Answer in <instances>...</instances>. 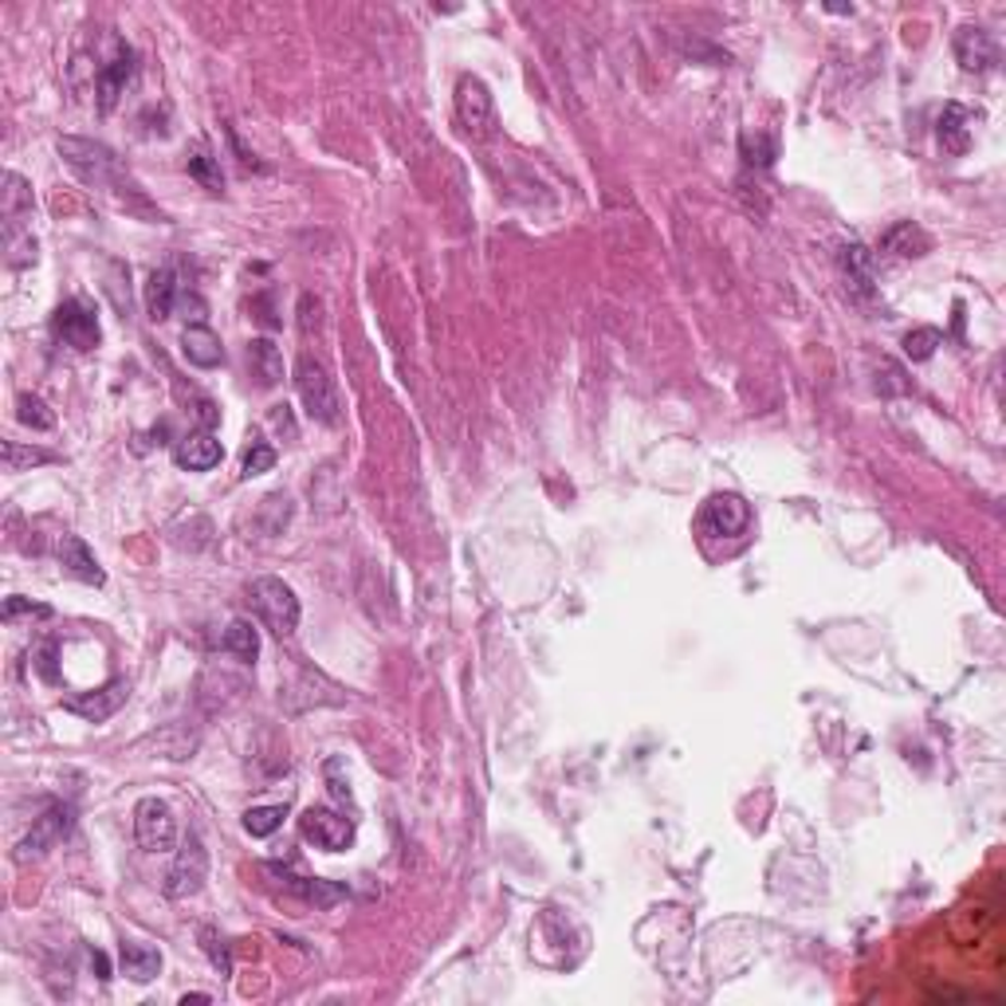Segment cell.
Listing matches in <instances>:
<instances>
[{"label": "cell", "mask_w": 1006, "mask_h": 1006, "mask_svg": "<svg viewBox=\"0 0 1006 1006\" xmlns=\"http://www.w3.org/2000/svg\"><path fill=\"white\" fill-rule=\"evenodd\" d=\"M928 248H932V240H928L925 228L913 225V221H901V225L889 228V232L881 237V252H889V256H901V260L925 256Z\"/></svg>", "instance_id": "obj_22"}, {"label": "cell", "mask_w": 1006, "mask_h": 1006, "mask_svg": "<svg viewBox=\"0 0 1006 1006\" xmlns=\"http://www.w3.org/2000/svg\"><path fill=\"white\" fill-rule=\"evenodd\" d=\"M205 877H209V850H205V842H201L197 833H186V842H181V850H177L174 869L165 873V893L174 896V901H186V896L201 893Z\"/></svg>", "instance_id": "obj_6"}, {"label": "cell", "mask_w": 1006, "mask_h": 1006, "mask_svg": "<svg viewBox=\"0 0 1006 1006\" xmlns=\"http://www.w3.org/2000/svg\"><path fill=\"white\" fill-rule=\"evenodd\" d=\"M67 830H72V806L55 802V806H48V814H40V818H36V826H32L28 838L16 845V862L43 857V853L55 850V845L63 842V833H67Z\"/></svg>", "instance_id": "obj_10"}, {"label": "cell", "mask_w": 1006, "mask_h": 1006, "mask_svg": "<svg viewBox=\"0 0 1006 1006\" xmlns=\"http://www.w3.org/2000/svg\"><path fill=\"white\" fill-rule=\"evenodd\" d=\"M221 649H225L228 657H237L240 665H252V661L260 657V633H256V626H252L248 617L228 621L225 637H221Z\"/></svg>", "instance_id": "obj_24"}, {"label": "cell", "mask_w": 1006, "mask_h": 1006, "mask_svg": "<svg viewBox=\"0 0 1006 1006\" xmlns=\"http://www.w3.org/2000/svg\"><path fill=\"white\" fill-rule=\"evenodd\" d=\"M16 417H21L24 425H32V429H52L55 425V413L48 410L36 393H21V398H16Z\"/></svg>", "instance_id": "obj_30"}, {"label": "cell", "mask_w": 1006, "mask_h": 1006, "mask_svg": "<svg viewBox=\"0 0 1006 1006\" xmlns=\"http://www.w3.org/2000/svg\"><path fill=\"white\" fill-rule=\"evenodd\" d=\"M181 350H186V359L193 362V366H201V370H213V366L225 362V347H221V339H216L205 323L186 327V335H181Z\"/></svg>", "instance_id": "obj_20"}, {"label": "cell", "mask_w": 1006, "mask_h": 1006, "mask_svg": "<svg viewBox=\"0 0 1006 1006\" xmlns=\"http://www.w3.org/2000/svg\"><path fill=\"white\" fill-rule=\"evenodd\" d=\"M323 775H327V787H330V794H335V802H342V806L354 810V791H350V779H342V759H327Z\"/></svg>", "instance_id": "obj_33"}, {"label": "cell", "mask_w": 1006, "mask_h": 1006, "mask_svg": "<svg viewBox=\"0 0 1006 1006\" xmlns=\"http://www.w3.org/2000/svg\"><path fill=\"white\" fill-rule=\"evenodd\" d=\"M456 118H461V126L473 138H488L492 134L495 103L476 75H461V83H456Z\"/></svg>", "instance_id": "obj_9"}, {"label": "cell", "mask_w": 1006, "mask_h": 1006, "mask_svg": "<svg viewBox=\"0 0 1006 1006\" xmlns=\"http://www.w3.org/2000/svg\"><path fill=\"white\" fill-rule=\"evenodd\" d=\"M955 60H959V67L964 72H991L998 63V43L991 40V32L986 28H976V24H964V28L955 32Z\"/></svg>", "instance_id": "obj_13"}, {"label": "cell", "mask_w": 1006, "mask_h": 1006, "mask_svg": "<svg viewBox=\"0 0 1006 1006\" xmlns=\"http://www.w3.org/2000/svg\"><path fill=\"white\" fill-rule=\"evenodd\" d=\"M299 833H303L315 850L339 853L354 842V818L330 810V806H307L303 818H299Z\"/></svg>", "instance_id": "obj_7"}, {"label": "cell", "mask_w": 1006, "mask_h": 1006, "mask_svg": "<svg viewBox=\"0 0 1006 1006\" xmlns=\"http://www.w3.org/2000/svg\"><path fill=\"white\" fill-rule=\"evenodd\" d=\"M134 67H138V63H134L130 48H118V55L99 67V75H95V99H99V111L103 114L118 106V99H123L126 87H130V79H134Z\"/></svg>", "instance_id": "obj_14"}, {"label": "cell", "mask_w": 1006, "mask_h": 1006, "mask_svg": "<svg viewBox=\"0 0 1006 1006\" xmlns=\"http://www.w3.org/2000/svg\"><path fill=\"white\" fill-rule=\"evenodd\" d=\"M134 838L146 853H169L177 842V818L169 810V802L162 798H142L134 806Z\"/></svg>", "instance_id": "obj_5"}, {"label": "cell", "mask_w": 1006, "mask_h": 1006, "mask_svg": "<svg viewBox=\"0 0 1006 1006\" xmlns=\"http://www.w3.org/2000/svg\"><path fill=\"white\" fill-rule=\"evenodd\" d=\"M186 165H189V174L201 181V186L209 189V193H221L225 189V174H221V162H216L213 154H209L205 146H193L189 150V158H186Z\"/></svg>", "instance_id": "obj_26"}, {"label": "cell", "mask_w": 1006, "mask_h": 1006, "mask_svg": "<svg viewBox=\"0 0 1006 1006\" xmlns=\"http://www.w3.org/2000/svg\"><path fill=\"white\" fill-rule=\"evenodd\" d=\"M174 461H177V468H186V473H209V468H216V464L225 461V449H221V441H216L213 432L197 429V432H189L186 441H177Z\"/></svg>", "instance_id": "obj_15"}, {"label": "cell", "mask_w": 1006, "mask_h": 1006, "mask_svg": "<svg viewBox=\"0 0 1006 1006\" xmlns=\"http://www.w3.org/2000/svg\"><path fill=\"white\" fill-rule=\"evenodd\" d=\"M126 696H130V684H126V680H111V684L99 692H75V696H67L63 700V708L75 712V716L87 719V724H103V719H111L114 712L123 708Z\"/></svg>", "instance_id": "obj_11"}, {"label": "cell", "mask_w": 1006, "mask_h": 1006, "mask_svg": "<svg viewBox=\"0 0 1006 1006\" xmlns=\"http://www.w3.org/2000/svg\"><path fill=\"white\" fill-rule=\"evenodd\" d=\"M248 594H252L256 617L276 637H291L299 629V598L284 578H272V575L256 578V582L248 586Z\"/></svg>", "instance_id": "obj_4"}, {"label": "cell", "mask_w": 1006, "mask_h": 1006, "mask_svg": "<svg viewBox=\"0 0 1006 1006\" xmlns=\"http://www.w3.org/2000/svg\"><path fill=\"white\" fill-rule=\"evenodd\" d=\"M174 303H177L174 267L150 272V279H146V311H150V318H154V323H165V318L174 315Z\"/></svg>", "instance_id": "obj_21"}, {"label": "cell", "mask_w": 1006, "mask_h": 1006, "mask_svg": "<svg viewBox=\"0 0 1006 1006\" xmlns=\"http://www.w3.org/2000/svg\"><path fill=\"white\" fill-rule=\"evenodd\" d=\"M91 967L99 971V979H111V964H106L103 952H91Z\"/></svg>", "instance_id": "obj_37"}, {"label": "cell", "mask_w": 1006, "mask_h": 1006, "mask_svg": "<svg viewBox=\"0 0 1006 1006\" xmlns=\"http://www.w3.org/2000/svg\"><path fill=\"white\" fill-rule=\"evenodd\" d=\"M123 976L134 979V983H150V979L162 971V952L150 944H134V940H126L123 944Z\"/></svg>", "instance_id": "obj_23"}, {"label": "cell", "mask_w": 1006, "mask_h": 1006, "mask_svg": "<svg viewBox=\"0 0 1006 1006\" xmlns=\"http://www.w3.org/2000/svg\"><path fill=\"white\" fill-rule=\"evenodd\" d=\"M284 818H288V806H252L244 814V830L252 838H267V833H276L284 826Z\"/></svg>", "instance_id": "obj_27"}, {"label": "cell", "mask_w": 1006, "mask_h": 1006, "mask_svg": "<svg viewBox=\"0 0 1006 1006\" xmlns=\"http://www.w3.org/2000/svg\"><path fill=\"white\" fill-rule=\"evenodd\" d=\"M940 342H944V335H940L935 327H916V330L904 335V354H908L913 362H928Z\"/></svg>", "instance_id": "obj_29"}, {"label": "cell", "mask_w": 1006, "mask_h": 1006, "mask_svg": "<svg viewBox=\"0 0 1006 1006\" xmlns=\"http://www.w3.org/2000/svg\"><path fill=\"white\" fill-rule=\"evenodd\" d=\"M295 393H299V401H303V410H307L311 422L339 425V410H342L339 386H335L327 366L318 359H311V354H303V359L295 362Z\"/></svg>", "instance_id": "obj_2"}, {"label": "cell", "mask_w": 1006, "mask_h": 1006, "mask_svg": "<svg viewBox=\"0 0 1006 1006\" xmlns=\"http://www.w3.org/2000/svg\"><path fill=\"white\" fill-rule=\"evenodd\" d=\"M248 362H252L260 386H279L284 381V354H279V347L272 339L248 342Z\"/></svg>", "instance_id": "obj_25"}, {"label": "cell", "mask_w": 1006, "mask_h": 1006, "mask_svg": "<svg viewBox=\"0 0 1006 1006\" xmlns=\"http://www.w3.org/2000/svg\"><path fill=\"white\" fill-rule=\"evenodd\" d=\"M55 653H60L55 641H43L40 653H36V668H40L43 680H60V672H55Z\"/></svg>", "instance_id": "obj_35"}, {"label": "cell", "mask_w": 1006, "mask_h": 1006, "mask_svg": "<svg viewBox=\"0 0 1006 1006\" xmlns=\"http://www.w3.org/2000/svg\"><path fill=\"white\" fill-rule=\"evenodd\" d=\"M60 158L72 165L87 186L111 189V186H123V181L130 186V177L123 174L118 154L103 142H91V138H60Z\"/></svg>", "instance_id": "obj_1"}, {"label": "cell", "mask_w": 1006, "mask_h": 1006, "mask_svg": "<svg viewBox=\"0 0 1006 1006\" xmlns=\"http://www.w3.org/2000/svg\"><path fill=\"white\" fill-rule=\"evenodd\" d=\"M935 134H940V146H944V154L959 158L971 150V111L959 103H947L944 114H940V123H935Z\"/></svg>", "instance_id": "obj_17"}, {"label": "cell", "mask_w": 1006, "mask_h": 1006, "mask_svg": "<svg viewBox=\"0 0 1006 1006\" xmlns=\"http://www.w3.org/2000/svg\"><path fill=\"white\" fill-rule=\"evenodd\" d=\"M48 461H52V452L24 449V444H16V441H4V468H9V473H24L32 464H48Z\"/></svg>", "instance_id": "obj_31"}, {"label": "cell", "mask_w": 1006, "mask_h": 1006, "mask_svg": "<svg viewBox=\"0 0 1006 1006\" xmlns=\"http://www.w3.org/2000/svg\"><path fill=\"white\" fill-rule=\"evenodd\" d=\"M272 464H276V449L267 441H260V437H252V444L244 449V461H240V476H244V480L264 476V473H272Z\"/></svg>", "instance_id": "obj_28"}, {"label": "cell", "mask_w": 1006, "mask_h": 1006, "mask_svg": "<svg viewBox=\"0 0 1006 1006\" xmlns=\"http://www.w3.org/2000/svg\"><path fill=\"white\" fill-rule=\"evenodd\" d=\"M52 330H55V339H60L63 347H72V350H95L99 347V339H103V330H99V315H95V307H87L83 299H67V303L55 307Z\"/></svg>", "instance_id": "obj_8"}, {"label": "cell", "mask_w": 1006, "mask_h": 1006, "mask_svg": "<svg viewBox=\"0 0 1006 1006\" xmlns=\"http://www.w3.org/2000/svg\"><path fill=\"white\" fill-rule=\"evenodd\" d=\"M838 267H842V276H845V288H850L857 299L877 295V288H873L877 284V260L865 244L850 240V244L838 248Z\"/></svg>", "instance_id": "obj_12"}, {"label": "cell", "mask_w": 1006, "mask_h": 1006, "mask_svg": "<svg viewBox=\"0 0 1006 1006\" xmlns=\"http://www.w3.org/2000/svg\"><path fill=\"white\" fill-rule=\"evenodd\" d=\"M696 531L704 543H743V535L751 531L747 500L735 492L712 495L696 515Z\"/></svg>", "instance_id": "obj_3"}, {"label": "cell", "mask_w": 1006, "mask_h": 1006, "mask_svg": "<svg viewBox=\"0 0 1006 1006\" xmlns=\"http://www.w3.org/2000/svg\"><path fill=\"white\" fill-rule=\"evenodd\" d=\"M60 563H63V570L72 578H79V582L103 586V566L95 563L91 546L83 543L79 535H63L60 539Z\"/></svg>", "instance_id": "obj_18"}, {"label": "cell", "mask_w": 1006, "mask_h": 1006, "mask_svg": "<svg viewBox=\"0 0 1006 1006\" xmlns=\"http://www.w3.org/2000/svg\"><path fill=\"white\" fill-rule=\"evenodd\" d=\"M740 146H743V162L747 165H770L775 154H779V150H775V138H763V134H755V138L743 134Z\"/></svg>", "instance_id": "obj_32"}, {"label": "cell", "mask_w": 1006, "mask_h": 1006, "mask_svg": "<svg viewBox=\"0 0 1006 1006\" xmlns=\"http://www.w3.org/2000/svg\"><path fill=\"white\" fill-rule=\"evenodd\" d=\"M0 614H4V621H16V617H52V606H43V602H28V598H9Z\"/></svg>", "instance_id": "obj_34"}, {"label": "cell", "mask_w": 1006, "mask_h": 1006, "mask_svg": "<svg viewBox=\"0 0 1006 1006\" xmlns=\"http://www.w3.org/2000/svg\"><path fill=\"white\" fill-rule=\"evenodd\" d=\"M279 877H284V884H288V893H295L299 901L315 904V908H335L339 901H347V889L335 881H318V877H299V873H288V869H276Z\"/></svg>", "instance_id": "obj_19"}, {"label": "cell", "mask_w": 1006, "mask_h": 1006, "mask_svg": "<svg viewBox=\"0 0 1006 1006\" xmlns=\"http://www.w3.org/2000/svg\"><path fill=\"white\" fill-rule=\"evenodd\" d=\"M0 216H4V232H24V221H32V186L21 174H4Z\"/></svg>", "instance_id": "obj_16"}, {"label": "cell", "mask_w": 1006, "mask_h": 1006, "mask_svg": "<svg viewBox=\"0 0 1006 1006\" xmlns=\"http://www.w3.org/2000/svg\"><path fill=\"white\" fill-rule=\"evenodd\" d=\"M201 940H205L209 959H213V964L228 976V971H232V964H228V952H225V947H216V932H213V928H205V932H201Z\"/></svg>", "instance_id": "obj_36"}]
</instances>
